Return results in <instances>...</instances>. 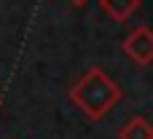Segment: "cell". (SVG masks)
Returning <instances> with one entry per match:
<instances>
[{
	"label": "cell",
	"mask_w": 153,
	"mask_h": 139,
	"mask_svg": "<svg viewBox=\"0 0 153 139\" xmlns=\"http://www.w3.org/2000/svg\"><path fill=\"white\" fill-rule=\"evenodd\" d=\"M73 102L94 121H100L118 99H121V88L105 75V70L100 67H91L70 91Z\"/></svg>",
	"instance_id": "1"
},
{
	"label": "cell",
	"mask_w": 153,
	"mask_h": 139,
	"mask_svg": "<svg viewBox=\"0 0 153 139\" xmlns=\"http://www.w3.org/2000/svg\"><path fill=\"white\" fill-rule=\"evenodd\" d=\"M124 54L134 64H151L153 62V29L137 27L134 32H129V38L124 40Z\"/></svg>",
	"instance_id": "2"
},
{
	"label": "cell",
	"mask_w": 153,
	"mask_h": 139,
	"mask_svg": "<svg viewBox=\"0 0 153 139\" xmlns=\"http://www.w3.org/2000/svg\"><path fill=\"white\" fill-rule=\"evenodd\" d=\"M100 3H102V11L116 21H126L140 8V0H100Z\"/></svg>",
	"instance_id": "3"
},
{
	"label": "cell",
	"mask_w": 153,
	"mask_h": 139,
	"mask_svg": "<svg viewBox=\"0 0 153 139\" xmlns=\"http://www.w3.org/2000/svg\"><path fill=\"white\" fill-rule=\"evenodd\" d=\"M121 139H153V126L145 118H132L124 129H121Z\"/></svg>",
	"instance_id": "4"
},
{
	"label": "cell",
	"mask_w": 153,
	"mask_h": 139,
	"mask_svg": "<svg viewBox=\"0 0 153 139\" xmlns=\"http://www.w3.org/2000/svg\"><path fill=\"white\" fill-rule=\"evenodd\" d=\"M70 3H75V5H83V3H89V0H70Z\"/></svg>",
	"instance_id": "5"
},
{
	"label": "cell",
	"mask_w": 153,
	"mask_h": 139,
	"mask_svg": "<svg viewBox=\"0 0 153 139\" xmlns=\"http://www.w3.org/2000/svg\"><path fill=\"white\" fill-rule=\"evenodd\" d=\"M0 104H3V102H0Z\"/></svg>",
	"instance_id": "6"
}]
</instances>
